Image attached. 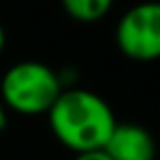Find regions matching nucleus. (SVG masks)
I'll use <instances>...</instances> for the list:
<instances>
[{"mask_svg": "<svg viewBox=\"0 0 160 160\" xmlns=\"http://www.w3.org/2000/svg\"><path fill=\"white\" fill-rule=\"evenodd\" d=\"M64 83L59 72L42 62H18L7 68L0 79V99L7 110L22 116L48 114Z\"/></svg>", "mask_w": 160, "mask_h": 160, "instance_id": "nucleus-2", "label": "nucleus"}, {"mask_svg": "<svg viewBox=\"0 0 160 160\" xmlns=\"http://www.w3.org/2000/svg\"><path fill=\"white\" fill-rule=\"evenodd\" d=\"M116 46L134 62L160 59V2H138L116 24Z\"/></svg>", "mask_w": 160, "mask_h": 160, "instance_id": "nucleus-3", "label": "nucleus"}, {"mask_svg": "<svg viewBox=\"0 0 160 160\" xmlns=\"http://www.w3.org/2000/svg\"><path fill=\"white\" fill-rule=\"evenodd\" d=\"M7 121H9V110H7V105L2 103V99H0V132L7 127Z\"/></svg>", "mask_w": 160, "mask_h": 160, "instance_id": "nucleus-7", "label": "nucleus"}, {"mask_svg": "<svg viewBox=\"0 0 160 160\" xmlns=\"http://www.w3.org/2000/svg\"><path fill=\"white\" fill-rule=\"evenodd\" d=\"M103 149L112 160H156V140L138 123H116Z\"/></svg>", "mask_w": 160, "mask_h": 160, "instance_id": "nucleus-4", "label": "nucleus"}, {"mask_svg": "<svg viewBox=\"0 0 160 160\" xmlns=\"http://www.w3.org/2000/svg\"><path fill=\"white\" fill-rule=\"evenodd\" d=\"M59 2L72 20L90 24V22H99L110 13L114 0H59Z\"/></svg>", "mask_w": 160, "mask_h": 160, "instance_id": "nucleus-5", "label": "nucleus"}, {"mask_svg": "<svg viewBox=\"0 0 160 160\" xmlns=\"http://www.w3.org/2000/svg\"><path fill=\"white\" fill-rule=\"evenodd\" d=\"M75 160H112L110 153L105 149H92V151H83V153H77Z\"/></svg>", "mask_w": 160, "mask_h": 160, "instance_id": "nucleus-6", "label": "nucleus"}, {"mask_svg": "<svg viewBox=\"0 0 160 160\" xmlns=\"http://www.w3.org/2000/svg\"><path fill=\"white\" fill-rule=\"evenodd\" d=\"M5 46H7V33H5V27L0 24V55H2Z\"/></svg>", "mask_w": 160, "mask_h": 160, "instance_id": "nucleus-8", "label": "nucleus"}, {"mask_svg": "<svg viewBox=\"0 0 160 160\" xmlns=\"http://www.w3.org/2000/svg\"><path fill=\"white\" fill-rule=\"evenodd\" d=\"M46 116L55 138L75 153L103 149L118 123L105 99L75 86L62 90Z\"/></svg>", "mask_w": 160, "mask_h": 160, "instance_id": "nucleus-1", "label": "nucleus"}]
</instances>
